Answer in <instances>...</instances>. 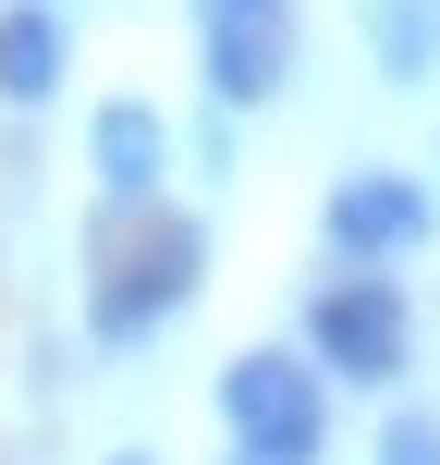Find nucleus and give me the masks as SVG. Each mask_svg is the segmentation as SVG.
Listing matches in <instances>:
<instances>
[{
    "label": "nucleus",
    "instance_id": "1",
    "mask_svg": "<svg viewBox=\"0 0 440 465\" xmlns=\"http://www.w3.org/2000/svg\"><path fill=\"white\" fill-rule=\"evenodd\" d=\"M209 282V221L196 209H135V221H98V282H86V331L111 355L160 343L171 319L196 306Z\"/></svg>",
    "mask_w": 440,
    "mask_h": 465
},
{
    "label": "nucleus",
    "instance_id": "2",
    "mask_svg": "<svg viewBox=\"0 0 440 465\" xmlns=\"http://www.w3.org/2000/svg\"><path fill=\"white\" fill-rule=\"evenodd\" d=\"M306 368L318 380H355V392H392L416 368V306H404L392 270H330L306 294Z\"/></svg>",
    "mask_w": 440,
    "mask_h": 465
},
{
    "label": "nucleus",
    "instance_id": "3",
    "mask_svg": "<svg viewBox=\"0 0 440 465\" xmlns=\"http://www.w3.org/2000/svg\"><path fill=\"white\" fill-rule=\"evenodd\" d=\"M196 49H209V98L220 111H269V98L294 86L306 13L294 0H196Z\"/></svg>",
    "mask_w": 440,
    "mask_h": 465
},
{
    "label": "nucleus",
    "instance_id": "4",
    "mask_svg": "<svg viewBox=\"0 0 440 465\" xmlns=\"http://www.w3.org/2000/svg\"><path fill=\"white\" fill-rule=\"evenodd\" d=\"M428 184H416V172H343V184H330L318 196V232H330V257H343V270H404V257H416L428 245Z\"/></svg>",
    "mask_w": 440,
    "mask_h": 465
},
{
    "label": "nucleus",
    "instance_id": "5",
    "mask_svg": "<svg viewBox=\"0 0 440 465\" xmlns=\"http://www.w3.org/2000/svg\"><path fill=\"white\" fill-rule=\"evenodd\" d=\"M220 429H232V441L330 429V392H318V368H306L294 343H257V355H232V368H220Z\"/></svg>",
    "mask_w": 440,
    "mask_h": 465
},
{
    "label": "nucleus",
    "instance_id": "6",
    "mask_svg": "<svg viewBox=\"0 0 440 465\" xmlns=\"http://www.w3.org/2000/svg\"><path fill=\"white\" fill-rule=\"evenodd\" d=\"M86 172H98V221H135V209H160L171 123L147 111V98H111V111L86 123Z\"/></svg>",
    "mask_w": 440,
    "mask_h": 465
},
{
    "label": "nucleus",
    "instance_id": "7",
    "mask_svg": "<svg viewBox=\"0 0 440 465\" xmlns=\"http://www.w3.org/2000/svg\"><path fill=\"white\" fill-rule=\"evenodd\" d=\"M73 74V25L62 0H0V111H49Z\"/></svg>",
    "mask_w": 440,
    "mask_h": 465
},
{
    "label": "nucleus",
    "instance_id": "8",
    "mask_svg": "<svg viewBox=\"0 0 440 465\" xmlns=\"http://www.w3.org/2000/svg\"><path fill=\"white\" fill-rule=\"evenodd\" d=\"M367 49L392 86H416V74L440 62V0H367Z\"/></svg>",
    "mask_w": 440,
    "mask_h": 465
},
{
    "label": "nucleus",
    "instance_id": "9",
    "mask_svg": "<svg viewBox=\"0 0 440 465\" xmlns=\"http://www.w3.org/2000/svg\"><path fill=\"white\" fill-rule=\"evenodd\" d=\"M379 465H440V417L428 404H404V417L379 429Z\"/></svg>",
    "mask_w": 440,
    "mask_h": 465
},
{
    "label": "nucleus",
    "instance_id": "10",
    "mask_svg": "<svg viewBox=\"0 0 440 465\" xmlns=\"http://www.w3.org/2000/svg\"><path fill=\"white\" fill-rule=\"evenodd\" d=\"M330 429H269V441H232V465H318Z\"/></svg>",
    "mask_w": 440,
    "mask_h": 465
},
{
    "label": "nucleus",
    "instance_id": "11",
    "mask_svg": "<svg viewBox=\"0 0 440 465\" xmlns=\"http://www.w3.org/2000/svg\"><path fill=\"white\" fill-rule=\"evenodd\" d=\"M111 465H160V453H111Z\"/></svg>",
    "mask_w": 440,
    "mask_h": 465
}]
</instances>
